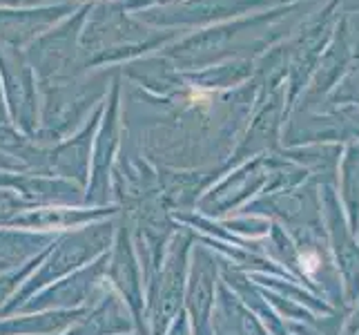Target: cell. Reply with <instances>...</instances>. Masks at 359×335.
Listing matches in <instances>:
<instances>
[{"mask_svg":"<svg viewBox=\"0 0 359 335\" xmlns=\"http://www.w3.org/2000/svg\"><path fill=\"white\" fill-rule=\"evenodd\" d=\"M183 32L156 29L136 18L123 0L94 3L85 16L81 32V67L130 63L141 56L154 54Z\"/></svg>","mask_w":359,"mask_h":335,"instance_id":"obj_1","label":"cell"},{"mask_svg":"<svg viewBox=\"0 0 359 335\" xmlns=\"http://www.w3.org/2000/svg\"><path fill=\"white\" fill-rule=\"evenodd\" d=\"M52 3H74V5H94L103 0H22V5H52Z\"/></svg>","mask_w":359,"mask_h":335,"instance_id":"obj_5","label":"cell"},{"mask_svg":"<svg viewBox=\"0 0 359 335\" xmlns=\"http://www.w3.org/2000/svg\"><path fill=\"white\" fill-rule=\"evenodd\" d=\"M22 0H0V7H20Z\"/></svg>","mask_w":359,"mask_h":335,"instance_id":"obj_6","label":"cell"},{"mask_svg":"<svg viewBox=\"0 0 359 335\" xmlns=\"http://www.w3.org/2000/svg\"><path fill=\"white\" fill-rule=\"evenodd\" d=\"M79 9L74 3L0 7V47L22 49Z\"/></svg>","mask_w":359,"mask_h":335,"instance_id":"obj_3","label":"cell"},{"mask_svg":"<svg viewBox=\"0 0 359 335\" xmlns=\"http://www.w3.org/2000/svg\"><path fill=\"white\" fill-rule=\"evenodd\" d=\"M179 3H183V0H123V5H126L132 14H136V11H145V9L179 5Z\"/></svg>","mask_w":359,"mask_h":335,"instance_id":"obj_4","label":"cell"},{"mask_svg":"<svg viewBox=\"0 0 359 335\" xmlns=\"http://www.w3.org/2000/svg\"><path fill=\"white\" fill-rule=\"evenodd\" d=\"M92 5H81L74 14L56 22L52 29L39 36L29 47L22 49L29 67L39 74L41 79L56 77L67 70L81 67V32L83 22Z\"/></svg>","mask_w":359,"mask_h":335,"instance_id":"obj_2","label":"cell"}]
</instances>
